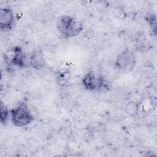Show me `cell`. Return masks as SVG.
<instances>
[{"instance_id":"8fae6325","label":"cell","mask_w":157,"mask_h":157,"mask_svg":"<svg viewBox=\"0 0 157 157\" xmlns=\"http://www.w3.org/2000/svg\"><path fill=\"white\" fill-rule=\"evenodd\" d=\"M145 20L152 30L153 34L156 35V17L153 13H150L147 15L145 17Z\"/></svg>"},{"instance_id":"9c48e42d","label":"cell","mask_w":157,"mask_h":157,"mask_svg":"<svg viewBox=\"0 0 157 157\" xmlns=\"http://www.w3.org/2000/svg\"><path fill=\"white\" fill-rule=\"evenodd\" d=\"M10 116V112L9 111L7 105L2 102L0 104V121L2 124H6Z\"/></svg>"},{"instance_id":"277c9868","label":"cell","mask_w":157,"mask_h":157,"mask_svg":"<svg viewBox=\"0 0 157 157\" xmlns=\"http://www.w3.org/2000/svg\"><path fill=\"white\" fill-rule=\"evenodd\" d=\"M4 60L7 64L19 68L25 67L27 65L26 54L20 46H15L8 50L5 53Z\"/></svg>"},{"instance_id":"8992f818","label":"cell","mask_w":157,"mask_h":157,"mask_svg":"<svg viewBox=\"0 0 157 157\" xmlns=\"http://www.w3.org/2000/svg\"><path fill=\"white\" fill-rule=\"evenodd\" d=\"M30 66L36 70L42 69L45 66V59L44 52L40 49L34 50L29 56Z\"/></svg>"},{"instance_id":"6da1fadb","label":"cell","mask_w":157,"mask_h":157,"mask_svg":"<svg viewBox=\"0 0 157 157\" xmlns=\"http://www.w3.org/2000/svg\"><path fill=\"white\" fill-rule=\"evenodd\" d=\"M56 28L61 36L64 39L75 37L83 29V26L78 20L68 15H62L58 17Z\"/></svg>"},{"instance_id":"52a82bcc","label":"cell","mask_w":157,"mask_h":157,"mask_svg":"<svg viewBox=\"0 0 157 157\" xmlns=\"http://www.w3.org/2000/svg\"><path fill=\"white\" fill-rule=\"evenodd\" d=\"M97 77L92 71H88L82 79V85L88 91H95L97 89Z\"/></svg>"},{"instance_id":"7a4b0ae2","label":"cell","mask_w":157,"mask_h":157,"mask_svg":"<svg viewBox=\"0 0 157 157\" xmlns=\"http://www.w3.org/2000/svg\"><path fill=\"white\" fill-rule=\"evenodd\" d=\"M10 117L12 123L18 128L26 126L34 120V115L25 101L21 102L10 110Z\"/></svg>"},{"instance_id":"3957f363","label":"cell","mask_w":157,"mask_h":157,"mask_svg":"<svg viewBox=\"0 0 157 157\" xmlns=\"http://www.w3.org/2000/svg\"><path fill=\"white\" fill-rule=\"evenodd\" d=\"M137 58L135 53L130 49H125L120 52L115 60L116 67L122 71H131L135 67Z\"/></svg>"},{"instance_id":"30bf717a","label":"cell","mask_w":157,"mask_h":157,"mask_svg":"<svg viewBox=\"0 0 157 157\" xmlns=\"http://www.w3.org/2000/svg\"><path fill=\"white\" fill-rule=\"evenodd\" d=\"M125 112L129 116L134 117L137 115L139 104L134 101H129L125 105Z\"/></svg>"},{"instance_id":"ba28073f","label":"cell","mask_w":157,"mask_h":157,"mask_svg":"<svg viewBox=\"0 0 157 157\" xmlns=\"http://www.w3.org/2000/svg\"><path fill=\"white\" fill-rule=\"evenodd\" d=\"M97 89L96 91L104 92L110 89V83L103 76L100 75L97 77Z\"/></svg>"},{"instance_id":"5b68a950","label":"cell","mask_w":157,"mask_h":157,"mask_svg":"<svg viewBox=\"0 0 157 157\" xmlns=\"http://www.w3.org/2000/svg\"><path fill=\"white\" fill-rule=\"evenodd\" d=\"M15 23V15L9 7L1 8L0 10V28L2 32L12 29Z\"/></svg>"}]
</instances>
